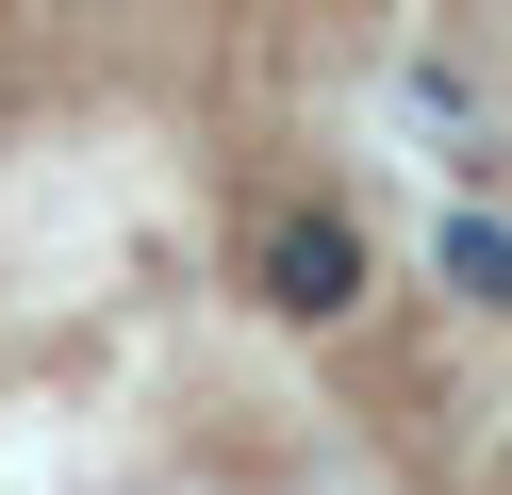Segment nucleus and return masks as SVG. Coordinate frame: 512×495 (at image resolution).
Returning a JSON list of instances; mask_svg holds the SVG:
<instances>
[{"mask_svg":"<svg viewBox=\"0 0 512 495\" xmlns=\"http://www.w3.org/2000/svg\"><path fill=\"white\" fill-rule=\"evenodd\" d=\"M248 281H265V314H298V330H347L364 314V215L347 198H298V215H265V248H248Z\"/></svg>","mask_w":512,"mask_h":495,"instance_id":"f257e3e1","label":"nucleus"},{"mask_svg":"<svg viewBox=\"0 0 512 495\" xmlns=\"http://www.w3.org/2000/svg\"><path fill=\"white\" fill-rule=\"evenodd\" d=\"M430 281H446V314H512V215H430Z\"/></svg>","mask_w":512,"mask_h":495,"instance_id":"f03ea898","label":"nucleus"}]
</instances>
